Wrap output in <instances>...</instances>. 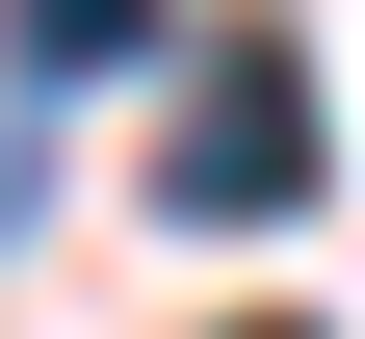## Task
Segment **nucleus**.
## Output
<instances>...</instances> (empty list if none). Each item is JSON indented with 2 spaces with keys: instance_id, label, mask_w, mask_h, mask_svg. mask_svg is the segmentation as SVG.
Wrapping results in <instances>:
<instances>
[{
  "instance_id": "1",
  "label": "nucleus",
  "mask_w": 365,
  "mask_h": 339,
  "mask_svg": "<svg viewBox=\"0 0 365 339\" xmlns=\"http://www.w3.org/2000/svg\"><path fill=\"white\" fill-rule=\"evenodd\" d=\"M157 209H182V235H313V209H339V131H313V53H287V26H235V53H182Z\"/></svg>"
},
{
  "instance_id": "2",
  "label": "nucleus",
  "mask_w": 365,
  "mask_h": 339,
  "mask_svg": "<svg viewBox=\"0 0 365 339\" xmlns=\"http://www.w3.org/2000/svg\"><path fill=\"white\" fill-rule=\"evenodd\" d=\"M130 53H157V0H0V105L26 131H53L78 79H130Z\"/></svg>"
}]
</instances>
